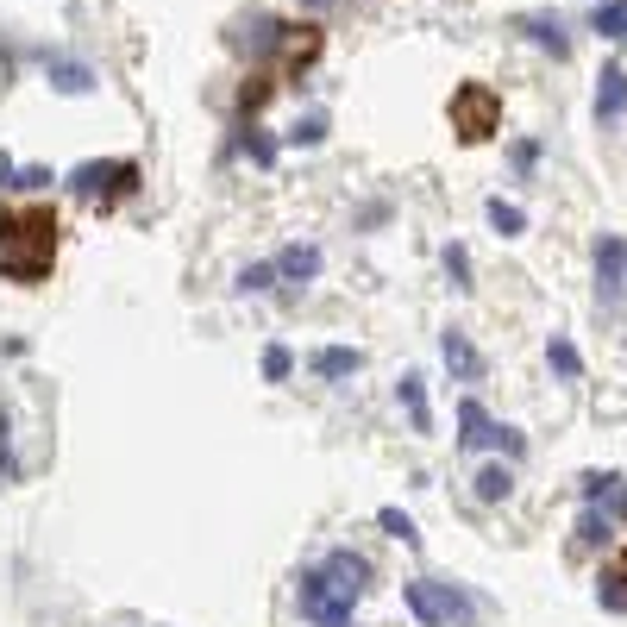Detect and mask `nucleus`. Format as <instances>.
I'll return each mask as SVG.
<instances>
[{
    "mask_svg": "<svg viewBox=\"0 0 627 627\" xmlns=\"http://www.w3.org/2000/svg\"><path fill=\"white\" fill-rule=\"evenodd\" d=\"M57 207H44V201H13V207H0V276L19 289H32L51 276L57 264Z\"/></svg>",
    "mask_w": 627,
    "mask_h": 627,
    "instance_id": "obj_1",
    "label": "nucleus"
},
{
    "mask_svg": "<svg viewBox=\"0 0 627 627\" xmlns=\"http://www.w3.org/2000/svg\"><path fill=\"white\" fill-rule=\"evenodd\" d=\"M370 565L358 552H333L320 571H301V615L314 627H352V602L364 596Z\"/></svg>",
    "mask_w": 627,
    "mask_h": 627,
    "instance_id": "obj_2",
    "label": "nucleus"
},
{
    "mask_svg": "<svg viewBox=\"0 0 627 627\" xmlns=\"http://www.w3.org/2000/svg\"><path fill=\"white\" fill-rule=\"evenodd\" d=\"M496 126H502V95L490 82H464L452 95V132L464 138V145H483Z\"/></svg>",
    "mask_w": 627,
    "mask_h": 627,
    "instance_id": "obj_3",
    "label": "nucleus"
},
{
    "mask_svg": "<svg viewBox=\"0 0 627 627\" xmlns=\"http://www.w3.org/2000/svg\"><path fill=\"white\" fill-rule=\"evenodd\" d=\"M402 602L414 609L421 627H452V621H471V602H464L452 584H433V577H408L402 584Z\"/></svg>",
    "mask_w": 627,
    "mask_h": 627,
    "instance_id": "obj_4",
    "label": "nucleus"
},
{
    "mask_svg": "<svg viewBox=\"0 0 627 627\" xmlns=\"http://www.w3.org/2000/svg\"><path fill=\"white\" fill-rule=\"evenodd\" d=\"M458 427H464V433H458L464 452H477V446H502V452H515V458L527 452V439H521L515 427H496L490 414H483V402H464V408H458Z\"/></svg>",
    "mask_w": 627,
    "mask_h": 627,
    "instance_id": "obj_5",
    "label": "nucleus"
},
{
    "mask_svg": "<svg viewBox=\"0 0 627 627\" xmlns=\"http://www.w3.org/2000/svg\"><path fill=\"white\" fill-rule=\"evenodd\" d=\"M69 182H76V195H88V201L107 207L113 195H126L132 182H138V164H82Z\"/></svg>",
    "mask_w": 627,
    "mask_h": 627,
    "instance_id": "obj_6",
    "label": "nucleus"
},
{
    "mask_svg": "<svg viewBox=\"0 0 627 627\" xmlns=\"http://www.w3.org/2000/svg\"><path fill=\"white\" fill-rule=\"evenodd\" d=\"M621 270H627V245L615 239V232H602L596 239V283H602V295H621Z\"/></svg>",
    "mask_w": 627,
    "mask_h": 627,
    "instance_id": "obj_7",
    "label": "nucleus"
},
{
    "mask_svg": "<svg viewBox=\"0 0 627 627\" xmlns=\"http://www.w3.org/2000/svg\"><path fill=\"white\" fill-rule=\"evenodd\" d=\"M621 107H627V76L609 63V69L596 76V120H602V126H615V120H621Z\"/></svg>",
    "mask_w": 627,
    "mask_h": 627,
    "instance_id": "obj_8",
    "label": "nucleus"
},
{
    "mask_svg": "<svg viewBox=\"0 0 627 627\" xmlns=\"http://www.w3.org/2000/svg\"><path fill=\"white\" fill-rule=\"evenodd\" d=\"M584 496L590 508H602V515H627V477H584Z\"/></svg>",
    "mask_w": 627,
    "mask_h": 627,
    "instance_id": "obj_9",
    "label": "nucleus"
},
{
    "mask_svg": "<svg viewBox=\"0 0 627 627\" xmlns=\"http://www.w3.org/2000/svg\"><path fill=\"white\" fill-rule=\"evenodd\" d=\"M439 352H446L452 377H464V383H477V377H483V358H477V345L464 339V333H446V339H439Z\"/></svg>",
    "mask_w": 627,
    "mask_h": 627,
    "instance_id": "obj_10",
    "label": "nucleus"
},
{
    "mask_svg": "<svg viewBox=\"0 0 627 627\" xmlns=\"http://www.w3.org/2000/svg\"><path fill=\"white\" fill-rule=\"evenodd\" d=\"M521 32H527L533 44H546L552 57H565V51H571V38H565V19H559V13H552V19H540V13H533V19H521Z\"/></svg>",
    "mask_w": 627,
    "mask_h": 627,
    "instance_id": "obj_11",
    "label": "nucleus"
},
{
    "mask_svg": "<svg viewBox=\"0 0 627 627\" xmlns=\"http://www.w3.org/2000/svg\"><path fill=\"white\" fill-rule=\"evenodd\" d=\"M276 276H289V283H308V276H320V251H314V245H289L283 258H276Z\"/></svg>",
    "mask_w": 627,
    "mask_h": 627,
    "instance_id": "obj_12",
    "label": "nucleus"
},
{
    "mask_svg": "<svg viewBox=\"0 0 627 627\" xmlns=\"http://www.w3.org/2000/svg\"><path fill=\"white\" fill-rule=\"evenodd\" d=\"M364 358L352 352V345H327V352H314V370H320V377H327V383H339V377H352V370H358Z\"/></svg>",
    "mask_w": 627,
    "mask_h": 627,
    "instance_id": "obj_13",
    "label": "nucleus"
},
{
    "mask_svg": "<svg viewBox=\"0 0 627 627\" xmlns=\"http://www.w3.org/2000/svg\"><path fill=\"white\" fill-rule=\"evenodd\" d=\"M508 490H515V471H508V464H483L477 471V502H502Z\"/></svg>",
    "mask_w": 627,
    "mask_h": 627,
    "instance_id": "obj_14",
    "label": "nucleus"
},
{
    "mask_svg": "<svg viewBox=\"0 0 627 627\" xmlns=\"http://www.w3.org/2000/svg\"><path fill=\"white\" fill-rule=\"evenodd\" d=\"M546 364L559 370V377H584V358H577V345H571L565 333H552V339H546Z\"/></svg>",
    "mask_w": 627,
    "mask_h": 627,
    "instance_id": "obj_15",
    "label": "nucleus"
},
{
    "mask_svg": "<svg viewBox=\"0 0 627 627\" xmlns=\"http://www.w3.org/2000/svg\"><path fill=\"white\" fill-rule=\"evenodd\" d=\"M490 226L502 232V239H521V232H527V214H521L515 201H490Z\"/></svg>",
    "mask_w": 627,
    "mask_h": 627,
    "instance_id": "obj_16",
    "label": "nucleus"
},
{
    "mask_svg": "<svg viewBox=\"0 0 627 627\" xmlns=\"http://www.w3.org/2000/svg\"><path fill=\"white\" fill-rule=\"evenodd\" d=\"M396 396L408 402V421H414V433H427L433 421H427V396H421V377H402V389H396Z\"/></svg>",
    "mask_w": 627,
    "mask_h": 627,
    "instance_id": "obj_17",
    "label": "nucleus"
},
{
    "mask_svg": "<svg viewBox=\"0 0 627 627\" xmlns=\"http://www.w3.org/2000/svg\"><path fill=\"white\" fill-rule=\"evenodd\" d=\"M596 32L602 38H627V0H602L596 7Z\"/></svg>",
    "mask_w": 627,
    "mask_h": 627,
    "instance_id": "obj_18",
    "label": "nucleus"
},
{
    "mask_svg": "<svg viewBox=\"0 0 627 627\" xmlns=\"http://www.w3.org/2000/svg\"><path fill=\"white\" fill-rule=\"evenodd\" d=\"M57 88H63V95H88L95 82H88V69H82V63H57Z\"/></svg>",
    "mask_w": 627,
    "mask_h": 627,
    "instance_id": "obj_19",
    "label": "nucleus"
},
{
    "mask_svg": "<svg viewBox=\"0 0 627 627\" xmlns=\"http://www.w3.org/2000/svg\"><path fill=\"white\" fill-rule=\"evenodd\" d=\"M289 370H295V352H289V345H270V352H264V377H270V383H283Z\"/></svg>",
    "mask_w": 627,
    "mask_h": 627,
    "instance_id": "obj_20",
    "label": "nucleus"
},
{
    "mask_svg": "<svg viewBox=\"0 0 627 627\" xmlns=\"http://www.w3.org/2000/svg\"><path fill=\"white\" fill-rule=\"evenodd\" d=\"M377 521H383V533H396V540H402V546H414V540H421V533H414V521L402 515V508H383V515H377Z\"/></svg>",
    "mask_w": 627,
    "mask_h": 627,
    "instance_id": "obj_21",
    "label": "nucleus"
},
{
    "mask_svg": "<svg viewBox=\"0 0 627 627\" xmlns=\"http://www.w3.org/2000/svg\"><path fill=\"white\" fill-rule=\"evenodd\" d=\"M596 596H602V609H627V590H621V577H615V571H602V577H596Z\"/></svg>",
    "mask_w": 627,
    "mask_h": 627,
    "instance_id": "obj_22",
    "label": "nucleus"
},
{
    "mask_svg": "<svg viewBox=\"0 0 627 627\" xmlns=\"http://www.w3.org/2000/svg\"><path fill=\"white\" fill-rule=\"evenodd\" d=\"M577 540H584V546H602V540H609V515H596V508H590V515L577 521Z\"/></svg>",
    "mask_w": 627,
    "mask_h": 627,
    "instance_id": "obj_23",
    "label": "nucleus"
},
{
    "mask_svg": "<svg viewBox=\"0 0 627 627\" xmlns=\"http://www.w3.org/2000/svg\"><path fill=\"white\" fill-rule=\"evenodd\" d=\"M446 270L458 289H471V258H464V245H446Z\"/></svg>",
    "mask_w": 627,
    "mask_h": 627,
    "instance_id": "obj_24",
    "label": "nucleus"
},
{
    "mask_svg": "<svg viewBox=\"0 0 627 627\" xmlns=\"http://www.w3.org/2000/svg\"><path fill=\"white\" fill-rule=\"evenodd\" d=\"M264 101H270V76H251V82H245V95H239V107H245V113H258Z\"/></svg>",
    "mask_w": 627,
    "mask_h": 627,
    "instance_id": "obj_25",
    "label": "nucleus"
},
{
    "mask_svg": "<svg viewBox=\"0 0 627 627\" xmlns=\"http://www.w3.org/2000/svg\"><path fill=\"white\" fill-rule=\"evenodd\" d=\"M276 283V264H251L245 276H239V289H270Z\"/></svg>",
    "mask_w": 627,
    "mask_h": 627,
    "instance_id": "obj_26",
    "label": "nucleus"
},
{
    "mask_svg": "<svg viewBox=\"0 0 627 627\" xmlns=\"http://www.w3.org/2000/svg\"><path fill=\"white\" fill-rule=\"evenodd\" d=\"M515 164H521V170L540 164V145H533V138H521V145H515Z\"/></svg>",
    "mask_w": 627,
    "mask_h": 627,
    "instance_id": "obj_27",
    "label": "nucleus"
},
{
    "mask_svg": "<svg viewBox=\"0 0 627 627\" xmlns=\"http://www.w3.org/2000/svg\"><path fill=\"white\" fill-rule=\"evenodd\" d=\"M615 577H621V590H627V552H621V565H615Z\"/></svg>",
    "mask_w": 627,
    "mask_h": 627,
    "instance_id": "obj_28",
    "label": "nucleus"
}]
</instances>
